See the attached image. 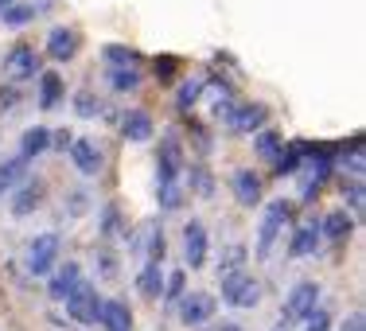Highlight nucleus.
<instances>
[{"label": "nucleus", "instance_id": "1", "mask_svg": "<svg viewBox=\"0 0 366 331\" xmlns=\"http://www.w3.org/2000/svg\"><path fill=\"white\" fill-rule=\"evenodd\" d=\"M285 226H288V203L285 199H273V203L265 207V214H261V226H258V257L261 261L273 253V245H277V238L285 234Z\"/></svg>", "mask_w": 366, "mask_h": 331}, {"label": "nucleus", "instance_id": "2", "mask_svg": "<svg viewBox=\"0 0 366 331\" xmlns=\"http://www.w3.org/2000/svg\"><path fill=\"white\" fill-rule=\"evenodd\" d=\"M222 300H226L230 308H253V304L261 300V289L246 269L222 273Z\"/></svg>", "mask_w": 366, "mask_h": 331}, {"label": "nucleus", "instance_id": "3", "mask_svg": "<svg viewBox=\"0 0 366 331\" xmlns=\"http://www.w3.org/2000/svg\"><path fill=\"white\" fill-rule=\"evenodd\" d=\"M59 261V234H40L28 242V273L31 277H47Z\"/></svg>", "mask_w": 366, "mask_h": 331}, {"label": "nucleus", "instance_id": "4", "mask_svg": "<svg viewBox=\"0 0 366 331\" xmlns=\"http://www.w3.org/2000/svg\"><path fill=\"white\" fill-rule=\"evenodd\" d=\"M319 304V284L316 281H300L297 289L288 292V300H285V316H281V328H288V323H297L304 320L308 312Z\"/></svg>", "mask_w": 366, "mask_h": 331}, {"label": "nucleus", "instance_id": "5", "mask_svg": "<svg viewBox=\"0 0 366 331\" xmlns=\"http://www.w3.org/2000/svg\"><path fill=\"white\" fill-rule=\"evenodd\" d=\"M63 304H67V312H70V320H74V323H98L101 300H98V289H94V284L78 281V289L70 292Z\"/></svg>", "mask_w": 366, "mask_h": 331}, {"label": "nucleus", "instance_id": "6", "mask_svg": "<svg viewBox=\"0 0 366 331\" xmlns=\"http://www.w3.org/2000/svg\"><path fill=\"white\" fill-rule=\"evenodd\" d=\"M215 316V296L210 292H183L179 296V320L188 328H203Z\"/></svg>", "mask_w": 366, "mask_h": 331}, {"label": "nucleus", "instance_id": "7", "mask_svg": "<svg viewBox=\"0 0 366 331\" xmlns=\"http://www.w3.org/2000/svg\"><path fill=\"white\" fill-rule=\"evenodd\" d=\"M183 257H188L191 269L207 265V226L199 223V218H191V223L183 226Z\"/></svg>", "mask_w": 366, "mask_h": 331}, {"label": "nucleus", "instance_id": "8", "mask_svg": "<svg viewBox=\"0 0 366 331\" xmlns=\"http://www.w3.org/2000/svg\"><path fill=\"white\" fill-rule=\"evenodd\" d=\"M98 323L106 331H133V312L125 300H101L98 308Z\"/></svg>", "mask_w": 366, "mask_h": 331}, {"label": "nucleus", "instance_id": "9", "mask_svg": "<svg viewBox=\"0 0 366 331\" xmlns=\"http://www.w3.org/2000/svg\"><path fill=\"white\" fill-rule=\"evenodd\" d=\"M319 223H300L297 230H292V242H288V257H308V253H316L319 250Z\"/></svg>", "mask_w": 366, "mask_h": 331}, {"label": "nucleus", "instance_id": "10", "mask_svg": "<svg viewBox=\"0 0 366 331\" xmlns=\"http://www.w3.org/2000/svg\"><path fill=\"white\" fill-rule=\"evenodd\" d=\"M78 281H82V269H78V261H67L55 277L47 281V292H51V300H67L70 292L78 289Z\"/></svg>", "mask_w": 366, "mask_h": 331}, {"label": "nucleus", "instance_id": "11", "mask_svg": "<svg viewBox=\"0 0 366 331\" xmlns=\"http://www.w3.org/2000/svg\"><path fill=\"white\" fill-rule=\"evenodd\" d=\"M351 230H355V218L347 211H331V214H324V223H319V238H327V242H347Z\"/></svg>", "mask_w": 366, "mask_h": 331}, {"label": "nucleus", "instance_id": "12", "mask_svg": "<svg viewBox=\"0 0 366 331\" xmlns=\"http://www.w3.org/2000/svg\"><path fill=\"white\" fill-rule=\"evenodd\" d=\"M230 184H234V195H238V203H242V207H258L261 203V179L253 172L242 168V172H234Z\"/></svg>", "mask_w": 366, "mask_h": 331}, {"label": "nucleus", "instance_id": "13", "mask_svg": "<svg viewBox=\"0 0 366 331\" xmlns=\"http://www.w3.org/2000/svg\"><path fill=\"white\" fill-rule=\"evenodd\" d=\"M70 156H74V168H78L82 175H98L101 172V152L90 140H74L70 145Z\"/></svg>", "mask_w": 366, "mask_h": 331}, {"label": "nucleus", "instance_id": "14", "mask_svg": "<svg viewBox=\"0 0 366 331\" xmlns=\"http://www.w3.org/2000/svg\"><path fill=\"white\" fill-rule=\"evenodd\" d=\"M179 164H183L179 145H176V140H164V152H160V187L176 184V179H179Z\"/></svg>", "mask_w": 366, "mask_h": 331}, {"label": "nucleus", "instance_id": "15", "mask_svg": "<svg viewBox=\"0 0 366 331\" xmlns=\"http://www.w3.org/2000/svg\"><path fill=\"white\" fill-rule=\"evenodd\" d=\"M137 289L149 296V300H156L160 292H164V269H160L156 261H149L144 269H140V277H137Z\"/></svg>", "mask_w": 366, "mask_h": 331}, {"label": "nucleus", "instance_id": "16", "mask_svg": "<svg viewBox=\"0 0 366 331\" xmlns=\"http://www.w3.org/2000/svg\"><path fill=\"white\" fill-rule=\"evenodd\" d=\"M40 195H43V187L40 184H28V187H20L16 191V199H12V214H31L35 207H40Z\"/></svg>", "mask_w": 366, "mask_h": 331}, {"label": "nucleus", "instance_id": "17", "mask_svg": "<svg viewBox=\"0 0 366 331\" xmlns=\"http://www.w3.org/2000/svg\"><path fill=\"white\" fill-rule=\"evenodd\" d=\"M308 168H312V172L300 179V195H304V199H312V191H319V187H324V179H327V160H319V164H308Z\"/></svg>", "mask_w": 366, "mask_h": 331}, {"label": "nucleus", "instance_id": "18", "mask_svg": "<svg viewBox=\"0 0 366 331\" xmlns=\"http://www.w3.org/2000/svg\"><path fill=\"white\" fill-rule=\"evenodd\" d=\"M20 179H24V160H4V164H0V195L12 191Z\"/></svg>", "mask_w": 366, "mask_h": 331}, {"label": "nucleus", "instance_id": "19", "mask_svg": "<svg viewBox=\"0 0 366 331\" xmlns=\"http://www.w3.org/2000/svg\"><path fill=\"white\" fill-rule=\"evenodd\" d=\"M125 133H129L133 140H149L152 136V121L144 113H129L125 117Z\"/></svg>", "mask_w": 366, "mask_h": 331}, {"label": "nucleus", "instance_id": "20", "mask_svg": "<svg viewBox=\"0 0 366 331\" xmlns=\"http://www.w3.org/2000/svg\"><path fill=\"white\" fill-rule=\"evenodd\" d=\"M101 234H106V238H121V234H125L117 207H106V211H101Z\"/></svg>", "mask_w": 366, "mask_h": 331}, {"label": "nucleus", "instance_id": "21", "mask_svg": "<svg viewBox=\"0 0 366 331\" xmlns=\"http://www.w3.org/2000/svg\"><path fill=\"white\" fill-rule=\"evenodd\" d=\"M8 70H12L16 78L31 74V70H35V58H31V51H16V55L8 58Z\"/></svg>", "mask_w": 366, "mask_h": 331}, {"label": "nucleus", "instance_id": "22", "mask_svg": "<svg viewBox=\"0 0 366 331\" xmlns=\"http://www.w3.org/2000/svg\"><path fill=\"white\" fill-rule=\"evenodd\" d=\"M47 148V133L43 129H28L24 133V156H35V152H43Z\"/></svg>", "mask_w": 366, "mask_h": 331}, {"label": "nucleus", "instance_id": "23", "mask_svg": "<svg viewBox=\"0 0 366 331\" xmlns=\"http://www.w3.org/2000/svg\"><path fill=\"white\" fill-rule=\"evenodd\" d=\"M164 296H168V300L172 304H176L179 300V296H183V273H168V277H164Z\"/></svg>", "mask_w": 366, "mask_h": 331}, {"label": "nucleus", "instance_id": "24", "mask_svg": "<svg viewBox=\"0 0 366 331\" xmlns=\"http://www.w3.org/2000/svg\"><path fill=\"white\" fill-rule=\"evenodd\" d=\"M304 320H308V331H327V328H331V316H327V308H319V304L308 312Z\"/></svg>", "mask_w": 366, "mask_h": 331}, {"label": "nucleus", "instance_id": "25", "mask_svg": "<svg viewBox=\"0 0 366 331\" xmlns=\"http://www.w3.org/2000/svg\"><path fill=\"white\" fill-rule=\"evenodd\" d=\"M242 265H246V250H242V245H230L226 261L218 265V273H234V269H242Z\"/></svg>", "mask_w": 366, "mask_h": 331}, {"label": "nucleus", "instance_id": "26", "mask_svg": "<svg viewBox=\"0 0 366 331\" xmlns=\"http://www.w3.org/2000/svg\"><path fill=\"white\" fill-rule=\"evenodd\" d=\"M51 51H55L59 58H67L70 51H74V39H70L67 31H55V35H51Z\"/></svg>", "mask_w": 366, "mask_h": 331}, {"label": "nucleus", "instance_id": "27", "mask_svg": "<svg viewBox=\"0 0 366 331\" xmlns=\"http://www.w3.org/2000/svg\"><path fill=\"white\" fill-rule=\"evenodd\" d=\"M164 250H168V245H164V234L160 230H152V238H149V261H164Z\"/></svg>", "mask_w": 366, "mask_h": 331}, {"label": "nucleus", "instance_id": "28", "mask_svg": "<svg viewBox=\"0 0 366 331\" xmlns=\"http://www.w3.org/2000/svg\"><path fill=\"white\" fill-rule=\"evenodd\" d=\"M98 269H101V277H106V281H113V277H117V257H113V253H101L98 257Z\"/></svg>", "mask_w": 366, "mask_h": 331}, {"label": "nucleus", "instance_id": "29", "mask_svg": "<svg viewBox=\"0 0 366 331\" xmlns=\"http://www.w3.org/2000/svg\"><path fill=\"white\" fill-rule=\"evenodd\" d=\"M261 121V109H246L242 117H234V129H253Z\"/></svg>", "mask_w": 366, "mask_h": 331}, {"label": "nucleus", "instance_id": "30", "mask_svg": "<svg viewBox=\"0 0 366 331\" xmlns=\"http://www.w3.org/2000/svg\"><path fill=\"white\" fill-rule=\"evenodd\" d=\"M55 97H59V82H55V78H47V82H43V106H55Z\"/></svg>", "mask_w": 366, "mask_h": 331}, {"label": "nucleus", "instance_id": "31", "mask_svg": "<svg viewBox=\"0 0 366 331\" xmlns=\"http://www.w3.org/2000/svg\"><path fill=\"white\" fill-rule=\"evenodd\" d=\"M277 152V140H273V136H265V140H261V156H273Z\"/></svg>", "mask_w": 366, "mask_h": 331}, {"label": "nucleus", "instance_id": "32", "mask_svg": "<svg viewBox=\"0 0 366 331\" xmlns=\"http://www.w3.org/2000/svg\"><path fill=\"white\" fill-rule=\"evenodd\" d=\"M343 331H363V316H351V320L343 323Z\"/></svg>", "mask_w": 366, "mask_h": 331}, {"label": "nucleus", "instance_id": "33", "mask_svg": "<svg viewBox=\"0 0 366 331\" xmlns=\"http://www.w3.org/2000/svg\"><path fill=\"white\" fill-rule=\"evenodd\" d=\"M218 331H238V328H218Z\"/></svg>", "mask_w": 366, "mask_h": 331}, {"label": "nucleus", "instance_id": "34", "mask_svg": "<svg viewBox=\"0 0 366 331\" xmlns=\"http://www.w3.org/2000/svg\"><path fill=\"white\" fill-rule=\"evenodd\" d=\"M0 4H8V0H0Z\"/></svg>", "mask_w": 366, "mask_h": 331}, {"label": "nucleus", "instance_id": "35", "mask_svg": "<svg viewBox=\"0 0 366 331\" xmlns=\"http://www.w3.org/2000/svg\"><path fill=\"white\" fill-rule=\"evenodd\" d=\"M277 331H285V328H277Z\"/></svg>", "mask_w": 366, "mask_h": 331}]
</instances>
